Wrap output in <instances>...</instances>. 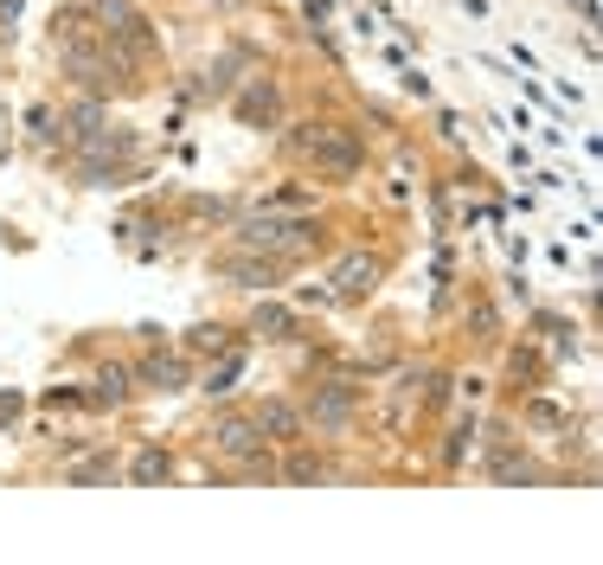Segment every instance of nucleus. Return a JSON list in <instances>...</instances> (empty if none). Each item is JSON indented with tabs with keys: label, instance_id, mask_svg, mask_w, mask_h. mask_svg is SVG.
<instances>
[{
	"label": "nucleus",
	"instance_id": "4",
	"mask_svg": "<svg viewBox=\"0 0 603 565\" xmlns=\"http://www.w3.org/2000/svg\"><path fill=\"white\" fill-rule=\"evenodd\" d=\"M257 424H244V418H225L218 430H212V443L225 450V456H257V437H251Z\"/></svg>",
	"mask_w": 603,
	"mask_h": 565
},
{
	"label": "nucleus",
	"instance_id": "7",
	"mask_svg": "<svg viewBox=\"0 0 603 565\" xmlns=\"http://www.w3.org/2000/svg\"><path fill=\"white\" fill-rule=\"evenodd\" d=\"M347 412H353V399H347V392H322V405H315V418H322V424H340Z\"/></svg>",
	"mask_w": 603,
	"mask_h": 565
},
{
	"label": "nucleus",
	"instance_id": "1",
	"mask_svg": "<svg viewBox=\"0 0 603 565\" xmlns=\"http://www.w3.org/2000/svg\"><path fill=\"white\" fill-rule=\"evenodd\" d=\"M302 148H309V161L315 167H328V174H347L353 161H360V148L347 136H335V129H315V136H302Z\"/></svg>",
	"mask_w": 603,
	"mask_h": 565
},
{
	"label": "nucleus",
	"instance_id": "2",
	"mask_svg": "<svg viewBox=\"0 0 603 565\" xmlns=\"http://www.w3.org/2000/svg\"><path fill=\"white\" fill-rule=\"evenodd\" d=\"M244 244H257V251H296V244H309V225H296V218H257V225H244Z\"/></svg>",
	"mask_w": 603,
	"mask_h": 565
},
{
	"label": "nucleus",
	"instance_id": "3",
	"mask_svg": "<svg viewBox=\"0 0 603 565\" xmlns=\"http://www.w3.org/2000/svg\"><path fill=\"white\" fill-rule=\"evenodd\" d=\"M257 430H269L276 443H296V430H302V412H296V405H282V399H269L264 412H257Z\"/></svg>",
	"mask_w": 603,
	"mask_h": 565
},
{
	"label": "nucleus",
	"instance_id": "6",
	"mask_svg": "<svg viewBox=\"0 0 603 565\" xmlns=\"http://www.w3.org/2000/svg\"><path fill=\"white\" fill-rule=\"evenodd\" d=\"M218 271H225V277H244V282H269V277H276V264H244V258H225Z\"/></svg>",
	"mask_w": 603,
	"mask_h": 565
},
{
	"label": "nucleus",
	"instance_id": "5",
	"mask_svg": "<svg viewBox=\"0 0 603 565\" xmlns=\"http://www.w3.org/2000/svg\"><path fill=\"white\" fill-rule=\"evenodd\" d=\"M335 282H340V296H360V289L373 282V264H366V258H347L335 271Z\"/></svg>",
	"mask_w": 603,
	"mask_h": 565
}]
</instances>
